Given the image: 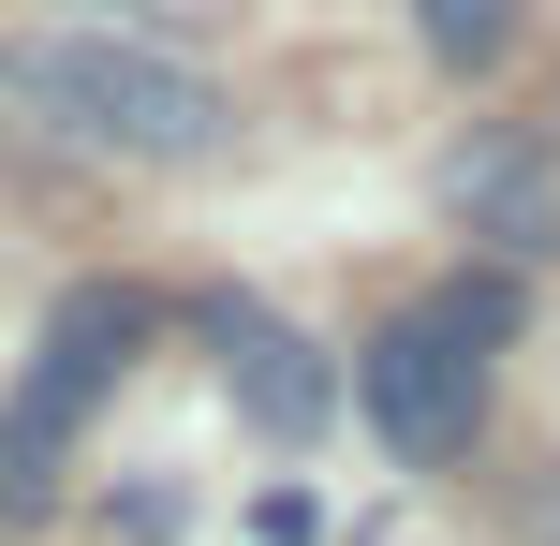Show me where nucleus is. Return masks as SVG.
<instances>
[{"label": "nucleus", "mask_w": 560, "mask_h": 546, "mask_svg": "<svg viewBox=\"0 0 560 546\" xmlns=\"http://www.w3.org/2000/svg\"><path fill=\"white\" fill-rule=\"evenodd\" d=\"M59 443H74V429H59V414H0V518H45V502H59Z\"/></svg>", "instance_id": "nucleus-6"}, {"label": "nucleus", "mask_w": 560, "mask_h": 546, "mask_svg": "<svg viewBox=\"0 0 560 546\" xmlns=\"http://www.w3.org/2000/svg\"><path fill=\"white\" fill-rule=\"evenodd\" d=\"M428 311H443L457 340L487 355V340H516V311H532V295H516V266H487V281H443V295H428Z\"/></svg>", "instance_id": "nucleus-8"}, {"label": "nucleus", "mask_w": 560, "mask_h": 546, "mask_svg": "<svg viewBox=\"0 0 560 546\" xmlns=\"http://www.w3.org/2000/svg\"><path fill=\"white\" fill-rule=\"evenodd\" d=\"M443 207L487 236V252H516V266L560 252V177H546L516 133H472V148H457V163H443Z\"/></svg>", "instance_id": "nucleus-5"}, {"label": "nucleus", "mask_w": 560, "mask_h": 546, "mask_svg": "<svg viewBox=\"0 0 560 546\" xmlns=\"http://www.w3.org/2000/svg\"><path fill=\"white\" fill-rule=\"evenodd\" d=\"M532 546H560V473H546V488H532Z\"/></svg>", "instance_id": "nucleus-9"}, {"label": "nucleus", "mask_w": 560, "mask_h": 546, "mask_svg": "<svg viewBox=\"0 0 560 546\" xmlns=\"http://www.w3.org/2000/svg\"><path fill=\"white\" fill-rule=\"evenodd\" d=\"M354 414L398 443V458H472V429H487V355L457 340L443 311H398L384 340L354 355Z\"/></svg>", "instance_id": "nucleus-2"}, {"label": "nucleus", "mask_w": 560, "mask_h": 546, "mask_svg": "<svg viewBox=\"0 0 560 546\" xmlns=\"http://www.w3.org/2000/svg\"><path fill=\"white\" fill-rule=\"evenodd\" d=\"M133 355H148V295L74 281V295L45 311V355H30V384H15V399H30V414H59V429H89V399H104Z\"/></svg>", "instance_id": "nucleus-4"}, {"label": "nucleus", "mask_w": 560, "mask_h": 546, "mask_svg": "<svg viewBox=\"0 0 560 546\" xmlns=\"http://www.w3.org/2000/svg\"><path fill=\"white\" fill-rule=\"evenodd\" d=\"M413 30H428L443 74H487V59L516 45V0H413Z\"/></svg>", "instance_id": "nucleus-7"}, {"label": "nucleus", "mask_w": 560, "mask_h": 546, "mask_svg": "<svg viewBox=\"0 0 560 546\" xmlns=\"http://www.w3.org/2000/svg\"><path fill=\"white\" fill-rule=\"evenodd\" d=\"M207 355H222V384H236V414H252L266 443H325V414H339V370L295 340V325L266 311V295H207Z\"/></svg>", "instance_id": "nucleus-3"}, {"label": "nucleus", "mask_w": 560, "mask_h": 546, "mask_svg": "<svg viewBox=\"0 0 560 546\" xmlns=\"http://www.w3.org/2000/svg\"><path fill=\"white\" fill-rule=\"evenodd\" d=\"M0 104L30 118V133L89 148V163H207V148L236 133V104L192 74L177 45H148V30H15L0 45Z\"/></svg>", "instance_id": "nucleus-1"}]
</instances>
